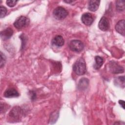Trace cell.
I'll return each mask as SVG.
<instances>
[{
	"label": "cell",
	"instance_id": "obj_1",
	"mask_svg": "<svg viewBox=\"0 0 125 125\" xmlns=\"http://www.w3.org/2000/svg\"><path fill=\"white\" fill-rule=\"evenodd\" d=\"M86 63L83 58H79L73 65V70L78 75H82L86 72Z\"/></svg>",
	"mask_w": 125,
	"mask_h": 125
},
{
	"label": "cell",
	"instance_id": "obj_2",
	"mask_svg": "<svg viewBox=\"0 0 125 125\" xmlns=\"http://www.w3.org/2000/svg\"><path fill=\"white\" fill-rule=\"evenodd\" d=\"M29 21L28 18L25 16H21L17 19L14 23V25L16 28L21 29L28 26Z\"/></svg>",
	"mask_w": 125,
	"mask_h": 125
},
{
	"label": "cell",
	"instance_id": "obj_3",
	"mask_svg": "<svg viewBox=\"0 0 125 125\" xmlns=\"http://www.w3.org/2000/svg\"><path fill=\"white\" fill-rule=\"evenodd\" d=\"M53 14L56 19L62 20L66 17L68 15V12L63 7L59 6L54 10Z\"/></svg>",
	"mask_w": 125,
	"mask_h": 125
},
{
	"label": "cell",
	"instance_id": "obj_4",
	"mask_svg": "<svg viewBox=\"0 0 125 125\" xmlns=\"http://www.w3.org/2000/svg\"><path fill=\"white\" fill-rule=\"evenodd\" d=\"M69 47L72 51L79 52L83 50L84 45L81 41L74 40L70 42L69 43Z\"/></svg>",
	"mask_w": 125,
	"mask_h": 125
},
{
	"label": "cell",
	"instance_id": "obj_5",
	"mask_svg": "<svg viewBox=\"0 0 125 125\" xmlns=\"http://www.w3.org/2000/svg\"><path fill=\"white\" fill-rule=\"evenodd\" d=\"M98 26L100 29L105 31L108 30L110 27L109 22L108 19L105 17H103L99 21Z\"/></svg>",
	"mask_w": 125,
	"mask_h": 125
},
{
	"label": "cell",
	"instance_id": "obj_6",
	"mask_svg": "<svg viewBox=\"0 0 125 125\" xmlns=\"http://www.w3.org/2000/svg\"><path fill=\"white\" fill-rule=\"evenodd\" d=\"M82 22L86 25H91L94 21L93 15L89 13H86L82 15L81 17Z\"/></svg>",
	"mask_w": 125,
	"mask_h": 125
},
{
	"label": "cell",
	"instance_id": "obj_7",
	"mask_svg": "<svg viewBox=\"0 0 125 125\" xmlns=\"http://www.w3.org/2000/svg\"><path fill=\"white\" fill-rule=\"evenodd\" d=\"M125 21L124 20L119 21L115 25V29L119 33L123 36L125 35Z\"/></svg>",
	"mask_w": 125,
	"mask_h": 125
},
{
	"label": "cell",
	"instance_id": "obj_8",
	"mask_svg": "<svg viewBox=\"0 0 125 125\" xmlns=\"http://www.w3.org/2000/svg\"><path fill=\"white\" fill-rule=\"evenodd\" d=\"M13 31L11 28H7L0 33V37L2 40L9 39L13 35Z\"/></svg>",
	"mask_w": 125,
	"mask_h": 125
},
{
	"label": "cell",
	"instance_id": "obj_9",
	"mask_svg": "<svg viewBox=\"0 0 125 125\" xmlns=\"http://www.w3.org/2000/svg\"><path fill=\"white\" fill-rule=\"evenodd\" d=\"M3 95L6 98H10L18 97L19 96V93L14 88H9L5 90Z\"/></svg>",
	"mask_w": 125,
	"mask_h": 125
},
{
	"label": "cell",
	"instance_id": "obj_10",
	"mask_svg": "<svg viewBox=\"0 0 125 125\" xmlns=\"http://www.w3.org/2000/svg\"><path fill=\"white\" fill-rule=\"evenodd\" d=\"M100 3V0H90L88 2V9L91 11L94 12L98 9Z\"/></svg>",
	"mask_w": 125,
	"mask_h": 125
},
{
	"label": "cell",
	"instance_id": "obj_11",
	"mask_svg": "<svg viewBox=\"0 0 125 125\" xmlns=\"http://www.w3.org/2000/svg\"><path fill=\"white\" fill-rule=\"evenodd\" d=\"M110 67L111 68V71L113 73H122L124 72V68L121 66L119 65L118 64L113 62L111 63L110 65Z\"/></svg>",
	"mask_w": 125,
	"mask_h": 125
},
{
	"label": "cell",
	"instance_id": "obj_12",
	"mask_svg": "<svg viewBox=\"0 0 125 125\" xmlns=\"http://www.w3.org/2000/svg\"><path fill=\"white\" fill-rule=\"evenodd\" d=\"M89 84V81L87 79L83 78L81 79L79 82L78 85V88L79 90H83L85 89Z\"/></svg>",
	"mask_w": 125,
	"mask_h": 125
},
{
	"label": "cell",
	"instance_id": "obj_13",
	"mask_svg": "<svg viewBox=\"0 0 125 125\" xmlns=\"http://www.w3.org/2000/svg\"><path fill=\"white\" fill-rule=\"evenodd\" d=\"M64 41L61 35L56 36L52 40V43L53 44L57 46H62L64 44Z\"/></svg>",
	"mask_w": 125,
	"mask_h": 125
},
{
	"label": "cell",
	"instance_id": "obj_14",
	"mask_svg": "<svg viewBox=\"0 0 125 125\" xmlns=\"http://www.w3.org/2000/svg\"><path fill=\"white\" fill-rule=\"evenodd\" d=\"M21 114V109L19 107H15L10 112L9 115L11 117L17 119L20 117Z\"/></svg>",
	"mask_w": 125,
	"mask_h": 125
},
{
	"label": "cell",
	"instance_id": "obj_15",
	"mask_svg": "<svg viewBox=\"0 0 125 125\" xmlns=\"http://www.w3.org/2000/svg\"><path fill=\"white\" fill-rule=\"evenodd\" d=\"M95 63L94 65V67L96 69H98L102 66L104 63V60L101 57L96 56L95 57Z\"/></svg>",
	"mask_w": 125,
	"mask_h": 125
},
{
	"label": "cell",
	"instance_id": "obj_16",
	"mask_svg": "<svg viewBox=\"0 0 125 125\" xmlns=\"http://www.w3.org/2000/svg\"><path fill=\"white\" fill-rule=\"evenodd\" d=\"M125 0H119L116 1V9L119 12H122L125 10Z\"/></svg>",
	"mask_w": 125,
	"mask_h": 125
},
{
	"label": "cell",
	"instance_id": "obj_17",
	"mask_svg": "<svg viewBox=\"0 0 125 125\" xmlns=\"http://www.w3.org/2000/svg\"><path fill=\"white\" fill-rule=\"evenodd\" d=\"M7 13V9L6 8L2 6H0V17L2 18L4 17Z\"/></svg>",
	"mask_w": 125,
	"mask_h": 125
},
{
	"label": "cell",
	"instance_id": "obj_18",
	"mask_svg": "<svg viewBox=\"0 0 125 125\" xmlns=\"http://www.w3.org/2000/svg\"><path fill=\"white\" fill-rule=\"evenodd\" d=\"M6 62V57L4 55L0 52V67H2Z\"/></svg>",
	"mask_w": 125,
	"mask_h": 125
},
{
	"label": "cell",
	"instance_id": "obj_19",
	"mask_svg": "<svg viewBox=\"0 0 125 125\" xmlns=\"http://www.w3.org/2000/svg\"><path fill=\"white\" fill-rule=\"evenodd\" d=\"M17 2L18 1L15 0H8L6 1V4L8 6L12 7H14L16 4Z\"/></svg>",
	"mask_w": 125,
	"mask_h": 125
},
{
	"label": "cell",
	"instance_id": "obj_20",
	"mask_svg": "<svg viewBox=\"0 0 125 125\" xmlns=\"http://www.w3.org/2000/svg\"><path fill=\"white\" fill-rule=\"evenodd\" d=\"M119 103L120 104V105H121L122 107L124 109L125 107H124V105H125V102L123 100H119Z\"/></svg>",
	"mask_w": 125,
	"mask_h": 125
},
{
	"label": "cell",
	"instance_id": "obj_21",
	"mask_svg": "<svg viewBox=\"0 0 125 125\" xmlns=\"http://www.w3.org/2000/svg\"><path fill=\"white\" fill-rule=\"evenodd\" d=\"M64 1L66 3H70L72 2H73V1H72V0H64Z\"/></svg>",
	"mask_w": 125,
	"mask_h": 125
}]
</instances>
